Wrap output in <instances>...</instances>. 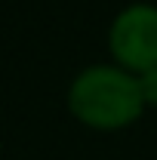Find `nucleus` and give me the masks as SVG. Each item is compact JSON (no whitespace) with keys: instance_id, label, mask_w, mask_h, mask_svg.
<instances>
[{"instance_id":"obj_1","label":"nucleus","mask_w":157,"mask_h":160,"mask_svg":"<svg viewBox=\"0 0 157 160\" xmlns=\"http://www.w3.org/2000/svg\"><path fill=\"white\" fill-rule=\"evenodd\" d=\"M68 111L93 129H123L145 111L139 77L117 65L83 68L68 86Z\"/></svg>"},{"instance_id":"obj_2","label":"nucleus","mask_w":157,"mask_h":160,"mask_svg":"<svg viewBox=\"0 0 157 160\" xmlns=\"http://www.w3.org/2000/svg\"><path fill=\"white\" fill-rule=\"evenodd\" d=\"M108 49L117 59V68L129 74L157 68V6L133 3L117 12L108 31Z\"/></svg>"},{"instance_id":"obj_3","label":"nucleus","mask_w":157,"mask_h":160,"mask_svg":"<svg viewBox=\"0 0 157 160\" xmlns=\"http://www.w3.org/2000/svg\"><path fill=\"white\" fill-rule=\"evenodd\" d=\"M139 92H142L145 108H148V105L157 108V68L145 71V74H139Z\"/></svg>"}]
</instances>
